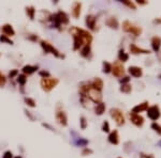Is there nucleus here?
<instances>
[{
  "mask_svg": "<svg viewBox=\"0 0 161 158\" xmlns=\"http://www.w3.org/2000/svg\"><path fill=\"white\" fill-rule=\"evenodd\" d=\"M81 3L79 2H75L74 3V7H73V15H74V17H79V14H81Z\"/></svg>",
  "mask_w": 161,
  "mask_h": 158,
  "instance_id": "nucleus-22",
  "label": "nucleus"
},
{
  "mask_svg": "<svg viewBox=\"0 0 161 158\" xmlns=\"http://www.w3.org/2000/svg\"><path fill=\"white\" fill-rule=\"evenodd\" d=\"M130 119H131V122L133 123L135 126H142L144 124V119L142 115L135 114V113H130Z\"/></svg>",
  "mask_w": 161,
  "mask_h": 158,
  "instance_id": "nucleus-8",
  "label": "nucleus"
},
{
  "mask_svg": "<svg viewBox=\"0 0 161 158\" xmlns=\"http://www.w3.org/2000/svg\"><path fill=\"white\" fill-rule=\"evenodd\" d=\"M152 49L154 51L158 52L159 49L161 47V38L160 36H154L152 38Z\"/></svg>",
  "mask_w": 161,
  "mask_h": 158,
  "instance_id": "nucleus-13",
  "label": "nucleus"
},
{
  "mask_svg": "<svg viewBox=\"0 0 161 158\" xmlns=\"http://www.w3.org/2000/svg\"><path fill=\"white\" fill-rule=\"evenodd\" d=\"M119 158H120V157H119Z\"/></svg>",
  "mask_w": 161,
  "mask_h": 158,
  "instance_id": "nucleus-44",
  "label": "nucleus"
},
{
  "mask_svg": "<svg viewBox=\"0 0 161 158\" xmlns=\"http://www.w3.org/2000/svg\"><path fill=\"white\" fill-rule=\"evenodd\" d=\"M1 31H2V33H5V36L14 35V30H13V28H12V26H10V25H5L1 28Z\"/></svg>",
  "mask_w": 161,
  "mask_h": 158,
  "instance_id": "nucleus-17",
  "label": "nucleus"
},
{
  "mask_svg": "<svg viewBox=\"0 0 161 158\" xmlns=\"http://www.w3.org/2000/svg\"><path fill=\"white\" fill-rule=\"evenodd\" d=\"M96 21H97V18L93 15H88L86 17V24L90 29H95V26H96Z\"/></svg>",
  "mask_w": 161,
  "mask_h": 158,
  "instance_id": "nucleus-18",
  "label": "nucleus"
},
{
  "mask_svg": "<svg viewBox=\"0 0 161 158\" xmlns=\"http://www.w3.org/2000/svg\"><path fill=\"white\" fill-rule=\"evenodd\" d=\"M40 74H41V75H45V76H50V74H48L47 72H41Z\"/></svg>",
  "mask_w": 161,
  "mask_h": 158,
  "instance_id": "nucleus-42",
  "label": "nucleus"
},
{
  "mask_svg": "<svg viewBox=\"0 0 161 158\" xmlns=\"http://www.w3.org/2000/svg\"><path fill=\"white\" fill-rule=\"evenodd\" d=\"M3 158H12V153H11V152H5Z\"/></svg>",
  "mask_w": 161,
  "mask_h": 158,
  "instance_id": "nucleus-39",
  "label": "nucleus"
},
{
  "mask_svg": "<svg viewBox=\"0 0 161 158\" xmlns=\"http://www.w3.org/2000/svg\"><path fill=\"white\" fill-rule=\"evenodd\" d=\"M138 5H146V1H144V0H138Z\"/></svg>",
  "mask_w": 161,
  "mask_h": 158,
  "instance_id": "nucleus-40",
  "label": "nucleus"
},
{
  "mask_svg": "<svg viewBox=\"0 0 161 158\" xmlns=\"http://www.w3.org/2000/svg\"><path fill=\"white\" fill-rule=\"evenodd\" d=\"M95 111H96V114H98V115L103 114V112L105 111V105L103 104V103H99V104L96 106Z\"/></svg>",
  "mask_w": 161,
  "mask_h": 158,
  "instance_id": "nucleus-20",
  "label": "nucleus"
},
{
  "mask_svg": "<svg viewBox=\"0 0 161 158\" xmlns=\"http://www.w3.org/2000/svg\"><path fill=\"white\" fill-rule=\"evenodd\" d=\"M27 14H29L30 19H33V17H34V10H33V8H32V7L27 8Z\"/></svg>",
  "mask_w": 161,
  "mask_h": 158,
  "instance_id": "nucleus-28",
  "label": "nucleus"
},
{
  "mask_svg": "<svg viewBox=\"0 0 161 158\" xmlns=\"http://www.w3.org/2000/svg\"><path fill=\"white\" fill-rule=\"evenodd\" d=\"M120 91L124 93H130L131 92V86L130 84H123L120 88Z\"/></svg>",
  "mask_w": 161,
  "mask_h": 158,
  "instance_id": "nucleus-26",
  "label": "nucleus"
},
{
  "mask_svg": "<svg viewBox=\"0 0 161 158\" xmlns=\"http://www.w3.org/2000/svg\"><path fill=\"white\" fill-rule=\"evenodd\" d=\"M87 154H93V151L89 149H85L84 151H83V155H87Z\"/></svg>",
  "mask_w": 161,
  "mask_h": 158,
  "instance_id": "nucleus-38",
  "label": "nucleus"
},
{
  "mask_svg": "<svg viewBox=\"0 0 161 158\" xmlns=\"http://www.w3.org/2000/svg\"><path fill=\"white\" fill-rule=\"evenodd\" d=\"M17 81L21 84H25L26 82V76L25 75H19V77L17 78Z\"/></svg>",
  "mask_w": 161,
  "mask_h": 158,
  "instance_id": "nucleus-29",
  "label": "nucleus"
},
{
  "mask_svg": "<svg viewBox=\"0 0 161 158\" xmlns=\"http://www.w3.org/2000/svg\"><path fill=\"white\" fill-rule=\"evenodd\" d=\"M0 41L7 42V43H9V44H13V42H12L11 40H9V38H8L5 35H1V36H0Z\"/></svg>",
  "mask_w": 161,
  "mask_h": 158,
  "instance_id": "nucleus-32",
  "label": "nucleus"
},
{
  "mask_svg": "<svg viewBox=\"0 0 161 158\" xmlns=\"http://www.w3.org/2000/svg\"><path fill=\"white\" fill-rule=\"evenodd\" d=\"M41 45H42V47L44 48V50H45V52H52L53 54H55L56 57H60L61 58V56L59 54V52H58V50H56L54 47H53L52 45H51L50 43H47V42H44V41H42L41 42Z\"/></svg>",
  "mask_w": 161,
  "mask_h": 158,
  "instance_id": "nucleus-9",
  "label": "nucleus"
},
{
  "mask_svg": "<svg viewBox=\"0 0 161 158\" xmlns=\"http://www.w3.org/2000/svg\"><path fill=\"white\" fill-rule=\"evenodd\" d=\"M112 71V65L109 63V62H103V73H110Z\"/></svg>",
  "mask_w": 161,
  "mask_h": 158,
  "instance_id": "nucleus-25",
  "label": "nucleus"
},
{
  "mask_svg": "<svg viewBox=\"0 0 161 158\" xmlns=\"http://www.w3.org/2000/svg\"><path fill=\"white\" fill-rule=\"evenodd\" d=\"M129 80H130L129 77H124V79H121V80H120V82L124 84H127V82H129Z\"/></svg>",
  "mask_w": 161,
  "mask_h": 158,
  "instance_id": "nucleus-37",
  "label": "nucleus"
},
{
  "mask_svg": "<svg viewBox=\"0 0 161 158\" xmlns=\"http://www.w3.org/2000/svg\"><path fill=\"white\" fill-rule=\"evenodd\" d=\"M102 130L105 131V133H109V131H110V124H109V122H107V121H105V122L103 123Z\"/></svg>",
  "mask_w": 161,
  "mask_h": 158,
  "instance_id": "nucleus-31",
  "label": "nucleus"
},
{
  "mask_svg": "<svg viewBox=\"0 0 161 158\" xmlns=\"http://www.w3.org/2000/svg\"><path fill=\"white\" fill-rule=\"evenodd\" d=\"M160 114H161L160 109H159V107L157 106V105H154V106L147 108V115L150 120H152V121L158 120L159 117H160Z\"/></svg>",
  "mask_w": 161,
  "mask_h": 158,
  "instance_id": "nucleus-6",
  "label": "nucleus"
},
{
  "mask_svg": "<svg viewBox=\"0 0 161 158\" xmlns=\"http://www.w3.org/2000/svg\"><path fill=\"white\" fill-rule=\"evenodd\" d=\"M89 54H90V46H89V45H86V46H85V47L82 49V51H81V54H82L83 57H85V58H86V57H88Z\"/></svg>",
  "mask_w": 161,
  "mask_h": 158,
  "instance_id": "nucleus-23",
  "label": "nucleus"
},
{
  "mask_svg": "<svg viewBox=\"0 0 161 158\" xmlns=\"http://www.w3.org/2000/svg\"><path fill=\"white\" fill-rule=\"evenodd\" d=\"M123 29H124V31L132 33L133 35H135V36L140 35V34L142 33V28L138 27V26H135L134 24L130 23V21H124Z\"/></svg>",
  "mask_w": 161,
  "mask_h": 158,
  "instance_id": "nucleus-2",
  "label": "nucleus"
},
{
  "mask_svg": "<svg viewBox=\"0 0 161 158\" xmlns=\"http://www.w3.org/2000/svg\"><path fill=\"white\" fill-rule=\"evenodd\" d=\"M70 33H72L73 38H74V47H73L74 50L79 49L83 44H85V46L89 45L91 43V41H93L91 34L88 31H86V30L73 27L70 29Z\"/></svg>",
  "mask_w": 161,
  "mask_h": 158,
  "instance_id": "nucleus-1",
  "label": "nucleus"
},
{
  "mask_svg": "<svg viewBox=\"0 0 161 158\" xmlns=\"http://www.w3.org/2000/svg\"><path fill=\"white\" fill-rule=\"evenodd\" d=\"M16 158H21V157H19V156H18V157H16Z\"/></svg>",
  "mask_w": 161,
  "mask_h": 158,
  "instance_id": "nucleus-43",
  "label": "nucleus"
},
{
  "mask_svg": "<svg viewBox=\"0 0 161 158\" xmlns=\"http://www.w3.org/2000/svg\"><path fill=\"white\" fill-rule=\"evenodd\" d=\"M121 2L124 3V5H128L129 8H131V9H133V10H135L136 9V7L134 5V3L133 2H130V1H127V0H125V1H121Z\"/></svg>",
  "mask_w": 161,
  "mask_h": 158,
  "instance_id": "nucleus-30",
  "label": "nucleus"
},
{
  "mask_svg": "<svg viewBox=\"0 0 161 158\" xmlns=\"http://www.w3.org/2000/svg\"><path fill=\"white\" fill-rule=\"evenodd\" d=\"M107 25L109 26L110 28H113V29H117L118 28V21H116V18L111 17L107 21Z\"/></svg>",
  "mask_w": 161,
  "mask_h": 158,
  "instance_id": "nucleus-21",
  "label": "nucleus"
},
{
  "mask_svg": "<svg viewBox=\"0 0 161 158\" xmlns=\"http://www.w3.org/2000/svg\"><path fill=\"white\" fill-rule=\"evenodd\" d=\"M152 128L154 129L155 131H156L157 133H158V135H161V126L159 124H157L156 122H154L152 124Z\"/></svg>",
  "mask_w": 161,
  "mask_h": 158,
  "instance_id": "nucleus-27",
  "label": "nucleus"
},
{
  "mask_svg": "<svg viewBox=\"0 0 161 158\" xmlns=\"http://www.w3.org/2000/svg\"><path fill=\"white\" fill-rule=\"evenodd\" d=\"M111 115L114 119V121L116 122L117 125H124L125 124V117H124L123 112L119 109H111Z\"/></svg>",
  "mask_w": 161,
  "mask_h": 158,
  "instance_id": "nucleus-5",
  "label": "nucleus"
},
{
  "mask_svg": "<svg viewBox=\"0 0 161 158\" xmlns=\"http://www.w3.org/2000/svg\"><path fill=\"white\" fill-rule=\"evenodd\" d=\"M57 84H58V80H57V79H53V78H43L41 80L42 89H43L44 91H46V92L52 90Z\"/></svg>",
  "mask_w": 161,
  "mask_h": 158,
  "instance_id": "nucleus-4",
  "label": "nucleus"
},
{
  "mask_svg": "<svg viewBox=\"0 0 161 158\" xmlns=\"http://www.w3.org/2000/svg\"><path fill=\"white\" fill-rule=\"evenodd\" d=\"M17 74V71H13L12 73H10V77H13L14 75H16Z\"/></svg>",
  "mask_w": 161,
  "mask_h": 158,
  "instance_id": "nucleus-41",
  "label": "nucleus"
},
{
  "mask_svg": "<svg viewBox=\"0 0 161 158\" xmlns=\"http://www.w3.org/2000/svg\"><path fill=\"white\" fill-rule=\"evenodd\" d=\"M25 102L28 103V105L31 107H34L36 105H34V100H32L31 98H25Z\"/></svg>",
  "mask_w": 161,
  "mask_h": 158,
  "instance_id": "nucleus-34",
  "label": "nucleus"
},
{
  "mask_svg": "<svg viewBox=\"0 0 161 158\" xmlns=\"http://www.w3.org/2000/svg\"><path fill=\"white\" fill-rule=\"evenodd\" d=\"M148 108V103L147 102H144L142 103V104L138 105V106H135L133 109H132L131 113H135V114H138L140 112H142V111H145L147 110Z\"/></svg>",
  "mask_w": 161,
  "mask_h": 158,
  "instance_id": "nucleus-12",
  "label": "nucleus"
},
{
  "mask_svg": "<svg viewBox=\"0 0 161 158\" xmlns=\"http://www.w3.org/2000/svg\"><path fill=\"white\" fill-rule=\"evenodd\" d=\"M85 96L89 97V98L95 103H101V100H102V94H101V92L96 90V89H93V87H91V84H90L89 89L87 90Z\"/></svg>",
  "mask_w": 161,
  "mask_h": 158,
  "instance_id": "nucleus-3",
  "label": "nucleus"
},
{
  "mask_svg": "<svg viewBox=\"0 0 161 158\" xmlns=\"http://www.w3.org/2000/svg\"><path fill=\"white\" fill-rule=\"evenodd\" d=\"M109 141L112 143V144L117 145L119 143V139H118V131L114 130L113 133H111V135L109 136Z\"/></svg>",
  "mask_w": 161,
  "mask_h": 158,
  "instance_id": "nucleus-16",
  "label": "nucleus"
},
{
  "mask_svg": "<svg viewBox=\"0 0 161 158\" xmlns=\"http://www.w3.org/2000/svg\"><path fill=\"white\" fill-rule=\"evenodd\" d=\"M81 124H82V129H85L86 128V125H87V123H86V119H85V117H82V119H81Z\"/></svg>",
  "mask_w": 161,
  "mask_h": 158,
  "instance_id": "nucleus-35",
  "label": "nucleus"
},
{
  "mask_svg": "<svg viewBox=\"0 0 161 158\" xmlns=\"http://www.w3.org/2000/svg\"><path fill=\"white\" fill-rule=\"evenodd\" d=\"M5 77L0 73V87L5 86Z\"/></svg>",
  "mask_w": 161,
  "mask_h": 158,
  "instance_id": "nucleus-33",
  "label": "nucleus"
},
{
  "mask_svg": "<svg viewBox=\"0 0 161 158\" xmlns=\"http://www.w3.org/2000/svg\"><path fill=\"white\" fill-rule=\"evenodd\" d=\"M90 84H91V87H93V89H96V90H98V91L102 90L103 81L100 78H95V80H93V82H90Z\"/></svg>",
  "mask_w": 161,
  "mask_h": 158,
  "instance_id": "nucleus-15",
  "label": "nucleus"
},
{
  "mask_svg": "<svg viewBox=\"0 0 161 158\" xmlns=\"http://www.w3.org/2000/svg\"><path fill=\"white\" fill-rule=\"evenodd\" d=\"M129 73L131 74V76L135 77V78H140L142 75H143V71L141 67H138V66H130L129 67Z\"/></svg>",
  "mask_w": 161,
  "mask_h": 158,
  "instance_id": "nucleus-11",
  "label": "nucleus"
},
{
  "mask_svg": "<svg viewBox=\"0 0 161 158\" xmlns=\"http://www.w3.org/2000/svg\"><path fill=\"white\" fill-rule=\"evenodd\" d=\"M140 158H155V157H154V155H152V154L147 155V154L142 153V154H141V156H140Z\"/></svg>",
  "mask_w": 161,
  "mask_h": 158,
  "instance_id": "nucleus-36",
  "label": "nucleus"
},
{
  "mask_svg": "<svg viewBox=\"0 0 161 158\" xmlns=\"http://www.w3.org/2000/svg\"><path fill=\"white\" fill-rule=\"evenodd\" d=\"M118 59H119V62H127L129 56H128V54H126L124 49H120L118 52Z\"/></svg>",
  "mask_w": 161,
  "mask_h": 158,
  "instance_id": "nucleus-19",
  "label": "nucleus"
},
{
  "mask_svg": "<svg viewBox=\"0 0 161 158\" xmlns=\"http://www.w3.org/2000/svg\"><path fill=\"white\" fill-rule=\"evenodd\" d=\"M112 73L115 77H123V75L125 74V68H124L123 64L120 63L119 61H116L115 63L112 66Z\"/></svg>",
  "mask_w": 161,
  "mask_h": 158,
  "instance_id": "nucleus-7",
  "label": "nucleus"
},
{
  "mask_svg": "<svg viewBox=\"0 0 161 158\" xmlns=\"http://www.w3.org/2000/svg\"><path fill=\"white\" fill-rule=\"evenodd\" d=\"M56 119L60 124L67 125V117H66V113H65L64 111H58L56 114Z\"/></svg>",
  "mask_w": 161,
  "mask_h": 158,
  "instance_id": "nucleus-14",
  "label": "nucleus"
},
{
  "mask_svg": "<svg viewBox=\"0 0 161 158\" xmlns=\"http://www.w3.org/2000/svg\"><path fill=\"white\" fill-rule=\"evenodd\" d=\"M37 66H29V65H27V66H25V67L23 68V71H24V73H28V74H32V73L34 72V71L37 70Z\"/></svg>",
  "mask_w": 161,
  "mask_h": 158,
  "instance_id": "nucleus-24",
  "label": "nucleus"
},
{
  "mask_svg": "<svg viewBox=\"0 0 161 158\" xmlns=\"http://www.w3.org/2000/svg\"><path fill=\"white\" fill-rule=\"evenodd\" d=\"M130 52L133 54H150L149 50L143 49V48H138V46L134 45V44H131V45H130Z\"/></svg>",
  "mask_w": 161,
  "mask_h": 158,
  "instance_id": "nucleus-10",
  "label": "nucleus"
}]
</instances>
